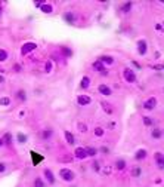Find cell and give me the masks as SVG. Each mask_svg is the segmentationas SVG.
Masks as SVG:
<instances>
[{
    "label": "cell",
    "instance_id": "ab89813d",
    "mask_svg": "<svg viewBox=\"0 0 164 187\" xmlns=\"http://www.w3.org/2000/svg\"><path fill=\"white\" fill-rule=\"evenodd\" d=\"M101 152H104V153H108V149H107V147H102V150H101Z\"/></svg>",
    "mask_w": 164,
    "mask_h": 187
},
{
    "label": "cell",
    "instance_id": "5bb4252c",
    "mask_svg": "<svg viewBox=\"0 0 164 187\" xmlns=\"http://www.w3.org/2000/svg\"><path fill=\"white\" fill-rule=\"evenodd\" d=\"M98 61H101V62H102L105 67H107V65H112V64H114V58H112L111 55H101V57L98 58Z\"/></svg>",
    "mask_w": 164,
    "mask_h": 187
},
{
    "label": "cell",
    "instance_id": "7c38bea8",
    "mask_svg": "<svg viewBox=\"0 0 164 187\" xmlns=\"http://www.w3.org/2000/svg\"><path fill=\"white\" fill-rule=\"evenodd\" d=\"M146 156H148V152H146V149H139L138 152L135 153V161H138V162H141V161H145V159H146Z\"/></svg>",
    "mask_w": 164,
    "mask_h": 187
},
{
    "label": "cell",
    "instance_id": "e0dca14e",
    "mask_svg": "<svg viewBox=\"0 0 164 187\" xmlns=\"http://www.w3.org/2000/svg\"><path fill=\"white\" fill-rule=\"evenodd\" d=\"M64 135H65V140H67V143H68L70 146H74V144H76V138H74V135H73L70 131H65V132H64Z\"/></svg>",
    "mask_w": 164,
    "mask_h": 187
},
{
    "label": "cell",
    "instance_id": "7402d4cb",
    "mask_svg": "<svg viewBox=\"0 0 164 187\" xmlns=\"http://www.w3.org/2000/svg\"><path fill=\"white\" fill-rule=\"evenodd\" d=\"M52 135H53V131L49 128V129H44L43 132H42V138L43 140H49V138H52Z\"/></svg>",
    "mask_w": 164,
    "mask_h": 187
},
{
    "label": "cell",
    "instance_id": "277c9868",
    "mask_svg": "<svg viewBox=\"0 0 164 187\" xmlns=\"http://www.w3.org/2000/svg\"><path fill=\"white\" fill-rule=\"evenodd\" d=\"M37 49V43H34V42H25L21 48V55H28L30 52H33Z\"/></svg>",
    "mask_w": 164,
    "mask_h": 187
},
{
    "label": "cell",
    "instance_id": "52a82bcc",
    "mask_svg": "<svg viewBox=\"0 0 164 187\" xmlns=\"http://www.w3.org/2000/svg\"><path fill=\"white\" fill-rule=\"evenodd\" d=\"M146 52H148V43H146V40H143V39L138 40V54L145 57Z\"/></svg>",
    "mask_w": 164,
    "mask_h": 187
},
{
    "label": "cell",
    "instance_id": "f546056e",
    "mask_svg": "<svg viewBox=\"0 0 164 187\" xmlns=\"http://www.w3.org/2000/svg\"><path fill=\"white\" fill-rule=\"evenodd\" d=\"M11 98H9V97H2V98H0V105H3V107H8V105L11 104Z\"/></svg>",
    "mask_w": 164,
    "mask_h": 187
},
{
    "label": "cell",
    "instance_id": "6da1fadb",
    "mask_svg": "<svg viewBox=\"0 0 164 187\" xmlns=\"http://www.w3.org/2000/svg\"><path fill=\"white\" fill-rule=\"evenodd\" d=\"M59 177H61V180H64L67 183H71V181H74L76 174H74V171H71L68 168H62V169H59Z\"/></svg>",
    "mask_w": 164,
    "mask_h": 187
},
{
    "label": "cell",
    "instance_id": "60d3db41",
    "mask_svg": "<svg viewBox=\"0 0 164 187\" xmlns=\"http://www.w3.org/2000/svg\"><path fill=\"white\" fill-rule=\"evenodd\" d=\"M3 82H5V79H3V77L0 76V83H3Z\"/></svg>",
    "mask_w": 164,
    "mask_h": 187
},
{
    "label": "cell",
    "instance_id": "f1b7e54d",
    "mask_svg": "<svg viewBox=\"0 0 164 187\" xmlns=\"http://www.w3.org/2000/svg\"><path fill=\"white\" fill-rule=\"evenodd\" d=\"M34 187H46V183L43 181V178L37 177V178L34 180Z\"/></svg>",
    "mask_w": 164,
    "mask_h": 187
},
{
    "label": "cell",
    "instance_id": "3957f363",
    "mask_svg": "<svg viewBox=\"0 0 164 187\" xmlns=\"http://www.w3.org/2000/svg\"><path fill=\"white\" fill-rule=\"evenodd\" d=\"M157 98L155 97H149L148 100H145L143 101V104H142V107H143V110H146V111H152L154 108L157 107Z\"/></svg>",
    "mask_w": 164,
    "mask_h": 187
},
{
    "label": "cell",
    "instance_id": "7a4b0ae2",
    "mask_svg": "<svg viewBox=\"0 0 164 187\" xmlns=\"http://www.w3.org/2000/svg\"><path fill=\"white\" fill-rule=\"evenodd\" d=\"M123 77H124V80L127 83L136 82V73H135V70H132L130 67H126V69L123 70Z\"/></svg>",
    "mask_w": 164,
    "mask_h": 187
},
{
    "label": "cell",
    "instance_id": "1f68e13d",
    "mask_svg": "<svg viewBox=\"0 0 164 187\" xmlns=\"http://www.w3.org/2000/svg\"><path fill=\"white\" fill-rule=\"evenodd\" d=\"M8 52L5 51V49H0V62H5L6 59H8Z\"/></svg>",
    "mask_w": 164,
    "mask_h": 187
},
{
    "label": "cell",
    "instance_id": "4316f807",
    "mask_svg": "<svg viewBox=\"0 0 164 187\" xmlns=\"http://www.w3.org/2000/svg\"><path fill=\"white\" fill-rule=\"evenodd\" d=\"M16 97H18L19 101H25V100H27V92H25L24 89H19V91L16 92Z\"/></svg>",
    "mask_w": 164,
    "mask_h": 187
},
{
    "label": "cell",
    "instance_id": "603a6c76",
    "mask_svg": "<svg viewBox=\"0 0 164 187\" xmlns=\"http://www.w3.org/2000/svg\"><path fill=\"white\" fill-rule=\"evenodd\" d=\"M142 122H143V125H145V126H154V123H155L152 117H148V116H143Z\"/></svg>",
    "mask_w": 164,
    "mask_h": 187
},
{
    "label": "cell",
    "instance_id": "8992f818",
    "mask_svg": "<svg viewBox=\"0 0 164 187\" xmlns=\"http://www.w3.org/2000/svg\"><path fill=\"white\" fill-rule=\"evenodd\" d=\"M92 67H93V70L98 71V73H101L102 76H107V74H108V70H107V67H105V65H104L101 61H98V59H96V61L92 64Z\"/></svg>",
    "mask_w": 164,
    "mask_h": 187
},
{
    "label": "cell",
    "instance_id": "b9f144b4",
    "mask_svg": "<svg viewBox=\"0 0 164 187\" xmlns=\"http://www.w3.org/2000/svg\"><path fill=\"white\" fill-rule=\"evenodd\" d=\"M2 12H3V9H2V6H0V16H2Z\"/></svg>",
    "mask_w": 164,
    "mask_h": 187
},
{
    "label": "cell",
    "instance_id": "4fadbf2b",
    "mask_svg": "<svg viewBox=\"0 0 164 187\" xmlns=\"http://www.w3.org/2000/svg\"><path fill=\"white\" fill-rule=\"evenodd\" d=\"M64 21L67 24H76V21H77L76 13L74 12H65L64 13Z\"/></svg>",
    "mask_w": 164,
    "mask_h": 187
},
{
    "label": "cell",
    "instance_id": "44dd1931",
    "mask_svg": "<svg viewBox=\"0 0 164 187\" xmlns=\"http://www.w3.org/2000/svg\"><path fill=\"white\" fill-rule=\"evenodd\" d=\"M40 11L43 12V13H52V12H53V6H52L50 3H44L43 6L40 8Z\"/></svg>",
    "mask_w": 164,
    "mask_h": 187
},
{
    "label": "cell",
    "instance_id": "d6a6232c",
    "mask_svg": "<svg viewBox=\"0 0 164 187\" xmlns=\"http://www.w3.org/2000/svg\"><path fill=\"white\" fill-rule=\"evenodd\" d=\"M27 140H28V138H27V135H25V134H22V132H19V134H18V143L25 144V143H27Z\"/></svg>",
    "mask_w": 164,
    "mask_h": 187
},
{
    "label": "cell",
    "instance_id": "cb8c5ba5",
    "mask_svg": "<svg viewBox=\"0 0 164 187\" xmlns=\"http://www.w3.org/2000/svg\"><path fill=\"white\" fill-rule=\"evenodd\" d=\"M86 152H87V156L89 157H95L96 154H98V149H95V147H86Z\"/></svg>",
    "mask_w": 164,
    "mask_h": 187
},
{
    "label": "cell",
    "instance_id": "ba28073f",
    "mask_svg": "<svg viewBox=\"0 0 164 187\" xmlns=\"http://www.w3.org/2000/svg\"><path fill=\"white\" fill-rule=\"evenodd\" d=\"M98 92L101 95H104V97H109V95H112V89L109 88L108 85H105V83H101L98 86Z\"/></svg>",
    "mask_w": 164,
    "mask_h": 187
},
{
    "label": "cell",
    "instance_id": "484cf974",
    "mask_svg": "<svg viewBox=\"0 0 164 187\" xmlns=\"http://www.w3.org/2000/svg\"><path fill=\"white\" fill-rule=\"evenodd\" d=\"M3 141H5V144H6L8 147H11L12 146V134H9V132L5 134V135H3Z\"/></svg>",
    "mask_w": 164,
    "mask_h": 187
},
{
    "label": "cell",
    "instance_id": "e575fe53",
    "mask_svg": "<svg viewBox=\"0 0 164 187\" xmlns=\"http://www.w3.org/2000/svg\"><path fill=\"white\" fill-rule=\"evenodd\" d=\"M78 129H80L81 132H86V131H87V126H86L84 123H78Z\"/></svg>",
    "mask_w": 164,
    "mask_h": 187
},
{
    "label": "cell",
    "instance_id": "d4e9b609",
    "mask_svg": "<svg viewBox=\"0 0 164 187\" xmlns=\"http://www.w3.org/2000/svg\"><path fill=\"white\" fill-rule=\"evenodd\" d=\"M115 168H117L118 171L126 169V161H124V159H118V161L115 162Z\"/></svg>",
    "mask_w": 164,
    "mask_h": 187
},
{
    "label": "cell",
    "instance_id": "d590c367",
    "mask_svg": "<svg viewBox=\"0 0 164 187\" xmlns=\"http://www.w3.org/2000/svg\"><path fill=\"white\" fill-rule=\"evenodd\" d=\"M154 70H164V65L163 64H158V65H152Z\"/></svg>",
    "mask_w": 164,
    "mask_h": 187
},
{
    "label": "cell",
    "instance_id": "8fae6325",
    "mask_svg": "<svg viewBox=\"0 0 164 187\" xmlns=\"http://www.w3.org/2000/svg\"><path fill=\"white\" fill-rule=\"evenodd\" d=\"M90 103H92V98L89 95H78L77 97V104L78 105H83L84 107V105H89Z\"/></svg>",
    "mask_w": 164,
    "mask_h": 187
},
{
    "label": "cell",
    "instance_id": "30bf717a",
    "mask_svg": "<svg viewBox=\"0 0 164 187\" xmlns=\"http://www.w3.org/2000/svg\"><path fill=\"white\" fill-rule=\"evenodd\" d=\"M43 175H44V180L47 181V184H50V186H53L55 184V175H53V172L50 171V169H44L43 171Z\"/></svg>",
    "mask_w": 164,
    "mask_h": 187
},
{
    "label": "cell",
    "instance_id": "5b68a950",
    "mask_svg": "<svg viewBox=\"0 0 164 187\" xmlns=\"http://www.w3.org/2000/svg\"><path fill=\"white\" fill-rule=\"evenodd\" d=\"M154 162H155L157 168L160 171H164V153H161V152L154 153Z\"/></svg>",
    "mask_w": 164,
    "mask_h": 187
},
{
    "label": "cell",
    "instance_id": "83f0119b",
    "mask_svg": "<svg viewBox=\"0 0 164 187\" xmlns=\"http://www.w3.org/2000/svg\"><path fill=\"white\" fill-rule=\"evenodd\" d=\"M142 175V169L139 168V166H136V168H133L132 169V177H135V178H138V177Z\"/></svg>",
    "mask_w": 164,
    "mask_h": 187
},
{
    "label": "cell",
    "instance_id": "74e56055",
    "mask_svg": "<svg viewBox=\"0 0 164 187\" xmlns=\"http://www.w3.org/2000/svg\"><path fill=\"white\" fill-rule=\"evenodd\" d=\"M93 169H95V171H99V164L98 162H93Z\"/></svg>",
    "mask_w": 164,
    "mask_h": 187
},
{
    "label": "cell",
    "instance_id": "9c48e42d",
    "mask_svg": "<svg viewBox=\"0 0 164 187\" xmlns=\"http://www.w3.org/2000/svg\"><path fill=\"white\" fill-rule=\"evenodd\" d=\"M74 156H76L77 159H80V161H84L87 156V152H86V147H77L76 150H74Z\"/></svg>",
    "mask_w": 164,
    "mask_h": 187
},
{
    "label": "cell",
    "instance_id": "2e32d148",
    "mask_svg": "<svg viewBox=\"0 0 164 187\" xmlns=\"http://www.w3.org/2000/svg\"><path fill=\"white\" fill-rule=\"evenodd\" d=\"M59 51H61V54L65 57V58H70V57H73V49L68 46H61L59 48Z\"/></svg>",
    "mask_w": 164,
    "mask_h": 187
},
{
    "label": "cell",
    "instance_id": "4dcf8cb0",
    "mask_svg": "<svg viewBox=\"0 0 164 187\" xmlns=\"http://www.w3.org/2000/svg\"><path fill=\"white\" fill-rule=\"evenodd\" d=\"M93 134H95L96 137H104L105 131H104V128H101V126H96V128L93 129Z\"/></svg>",
    "mask_w": 164,
    "mask_h": 187
},
{
    "label": "cell",
    "instance_id": "8d00e7d4",
    "mask_svg": "<svg viewBox=\"0 0 164 187\" xmlns=\"http://www.w3.org/2000/svg\"><path fill=\"white\" fill-rule=\"evenodd\" d=\"M5 171H6V165L0 162V172H5Z\"/></svg>",
    "mask_w": 164,
    "mask_h": 187
},
{
    "label": "cell",
    "instance_id": "f35d334b",
    "mask_svg": "<svg viewBox=\"0 0 164 187\" xmlns=\"http://www.w3.org/2000/svg\"><path fill=\"white\" fill-rule=\"evenodd\" d=\"M5 146V141H3V138H0V149Z\"/></svg>",
    "mask_w": 164,
    "mask_h": 187
},
{
    "label": "cell",
    "instance_id": "ffe728a7",
    "mask_svg": "<svg viewBox=\"0 0 164 187\" xmlns=\"http://www.w3.org/2000/svg\"><path fill=\"white\" fill-rule=\"evenodd\" d=\"M132 6H133V3L132 2H126V3H123L120 8V11L123 12V13H129V12L132 11Z\"/></svg>",
    "mask_w": 164,
    "mask_h": 187
},
{
    "label": "cell",
    "instance_id": "9a60e30c",
    "mask_svg": "<svg viewBox=\"0 0 164 187\" xmlns=\"http://www.w3.org/2000/svg\"><path fill=\"white\" fill-rule=\"evenodd\" d=\"M163 135H164V131L160 128H154L152 132H151V137H152L154 140H160Z\"/></svg>",
    "mask_w": 164,
    "mask_h": 187
},
{
    "label": "cell",
    "instance_id": "ac0fdd59",
    "mask_svg": "<svg viewBox=\"0 0 164 187\" xmlns=\"http://www.w3.org/2000/svg\"><path fill=\"white\" fill-rule=\"evenodd\" d=\"M90 86V77L89 76H83V79L80 80V88L81 89H87Z\"/></svg>",
    "mask_w": 164,
    "mask_h": 187
},
{
    "label": "cell",
    "instance_id": "836d02e7",
    "mask_svg": "<svg viewBox=\"0 0 164 187\" xmlns=\"http://www.w3.org/2000/svg\"><path fill=\"white\" fill-rule=\"evenodd\" d=\"M44 70H46V73H50V71H52V62H46Z\"/></svg>",
    "mask_w": 164,
    "mask_h": 187
},
{
    "label": "cell",
    "instance_id": "d6986e66",
    "mask_svg": "<svg viewBox=\"0 0 164 187\" xmlns=\"http://www.w3.org/2000/svg\"><path fill=\"white\" fill-rule=\"evenodd\" d=\"M31 157H33V165H39L44 159L42 154H39V153H36V152H31Z\"/></svg>",
    "mask_w": 164,
    "mask_h": 187
}]
</instances>
